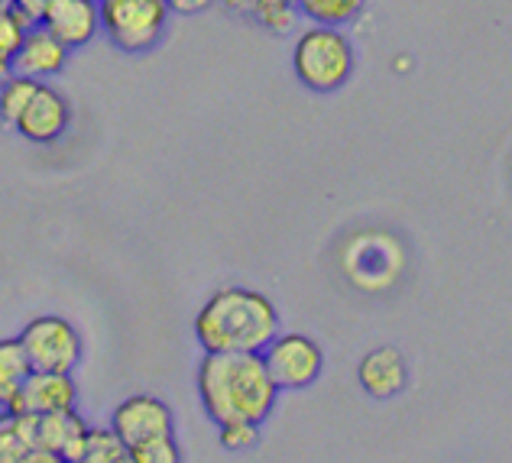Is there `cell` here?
Instances as JSON below:
<instances>
[{
    "instance_id": "cell-1",
    "label": "cell",
    "mask_w": 512,
    "mask_h": 463,
    "mask_svg": "<svg viewBox=\"0 0 512 463\" xmlns=\"http://www.w3.org/2000/svg\"><path fill=\"white\" fill-rule=\"evenodd\" d=\"M195 386L201 408L214 425L224 421L263 425L279 399V389L269 379L260 353H205Z\"/></svg>"
},
{
    "instance_id": "cell-2",
    "label": "cell",
    "mask_w": 512,
    "mask_h": 463,
    "mask_svg": "<svg viewBox=\"0 0 512 463\" xmlns=\"http://www.w3.org/2000/svg\"><path fill=\"white\" fill-rule=\"evenodd\" d=\"M279 334V311L263 292H214L195 315V340L205 353H260Z\"/></svg>"
},
{
    "instance_id": "cell-3",
    "label": "cell",
    "mask_w": 512,
    "mask_h": 463,
    "mask_svg": "<svg viewBox=\"0 0 512 463\" xmlns=\"http://www.w3.org/2000/svg\"><path fill=\"white\" fill-rule=\"evenodd\" d=\"M292 68H295V78H299L308 91L331 94L344 88L350 75H354V46H350V39L341 33V26L312 23L295 39Z\"/></svg>"
},
{
    "instance_id": "cell-4",
    "label": "cell",
    "mask_w": 512,
    "mask_h": 463,
    "mask_svg": "<svg viewBox=\"0 0 512 463\" xmlns=\"http://www.w3.org/2000/svg\"><path fill=\"white\" fill-rule=\"evenodd\" d=\"M101 30L124 52L153 49L166 33V0H98Z\"/></svg>"
},
{
    "instance_id": "cell-5",
    "label": "cell",
    "mask_w": 512,
    "mask_h": 463,
    "mask_svg": "<svg viewBox=\"0 0 512 463\" xmlns=\"http://www.w3.org/2000/svg\"><path fill=\"white\" fill-rule=\"evenodd\" d=\"M20 347L30 360L33 370H52V373H75L85 357V340L72 321L59 315L33 318L17 337Z\"/></svg>"
},
{
    "instance_id": "cell-6",
    "label": "cell",
    "mask_w": 512,
    "mask_h": 463,
    "mask_svg": "<svg viewBox=\"0 0 512 463\" xmlns=\"http://www.w3.org/2000/svg\"><path fill=\"white\" fill-rule=\"evenodd\" d=\"M344 272L357 289L380 292L393 285L402 272V247L396 237L380 234V230H363L350 237L344 247Z\"/></svg>"
},
{
    "instance_id": "cell-7",
    "label": "cell",
    "mask_w": 512,
    "mask_h": 463,
    "mask_svg": "<svg viewBox=\"0 0 512 463\" xmlns=\"http://www.w3.org/2000/svg\"><path fill=\"white\" fill-rule=\"evenodd\" d=\"M263 366L276 389H308L325 370V353L305 334H276L260 350Z\"/></svg>"
},
{
    "instance_id": "cell-8",
    "label": "cell",
    "mask_w": 512,
    "mask_h": 463,
    "mask_svg": "<svg viewBox=\"0 0 512 463\" xmlns=\"http://www.w3.org/2000/svg\"><path fill=\"white\" fill-rule=\"evenodd\" d=\"M72 124V104L69 98L59 91L46 85V81H39L36 94L30 98V104L23 107V114L17 117V124H13V130H17L26 143H36V146H49L62 140V133L69 130Z\"/></svg>"
},
{
    "instance_id": "cell-9",
    "label": "cell",
    "mask_w": 512,
    "mask_h": 463,
    "mask_svg": "<svg viewBox=\"0 0 512 463\" xmlns=\"http://www.w3.org/2000/svg\"><path fill=\"white\" fill-rule=\"evenodd\" d=\"M75 402H78V386L72 373L30 370L7 408L20 415H49V412H62V408H75Z\"/></svg>"
},
{
    "instance_id": "cell-10",
    "label": "cell",
    "mask_w": 512,
    "mask_h": 463,
    "mask_svg": "<svg viewBox=\"0 0 512 463\" xmlns=\"http://www.w3.org/2000/svg\"><path fill=\"white\" fill-rule=\"evenodd\" d=\"M111 428L120 434V441L133 447L140 441L159 438V434H172V412L156 396H130L114 408Z\"/></svg>"
},
{
    "instance_id": "cell-11",
    "label": "cell",
    "mask_w": 512,
    "mask_h": 463,
    "mask_svg": "<svg viewBox=\"0 0 512 463\" xmlns=\"http://www.w3.org/2000/svg\"><path fill=\"white\" fill-rule=\"evenodd\" d=\"M39 23H43L69 52L82 49L101 33L98 0H49V7Z\"/></svg>"
},
{
    "instance_id": "cell-12",
    "label": "cell",
    "mask_w": 512,
    "mask_h": 463,
    "mask_svg": "<svg viewBox=\"0 0 512 463\" xmlns=\"http://www.w3.org/2000/svg\"><path fill=\"white\" fill-rule=\"evenodd\" d=\"M65 62H69V49H65L43 23H33L30 30H26L20 49L10 56L13 72L26 75V78H36V81H46L52 75H59L65 68Z\"/></svg>"
},
{
    "instance_id": "cell-13",
    "label": "cell",
    "mask_w": 512,
    "mask_h": 463,
    "mask_svg": "<svg viewBox=\"0 0 512 463\" xmlns=\"http://www.w3.org/2000/svg\"><path fill=\"white\" fill-rule=\"evenodd\" d=\"M88 425L75 408L36 415V447H46L59 457V463H82Z\"/></svg>"
},
{
    "instance_id": "cell-14",
    "label": "cell",
    "mask_w": 512,
    "mask_h": 463,
    "mask_svg": "<svg viewBox=\"0 0 512 463\" xmlns=\"http://www.w3.org/2000/svg\"><path fill=\"white\" fill-rule=\"evenodd\" d=\"M357 379L370 399H393L409 383V366L396 347H373L370 353H363Z\"/></svg>"
},
{
    "instance_id": "cell-15",
    "label": "cell",
    "mask_w": 512,
    "mask_h": 463,
    "mask_svg": "<svg viewBox=\"0 0 512 463\" xmlns=\"http://www.w3.org/2000/svg\"><path fill=\"white\" fill-rule=\"evenodd\" d=\"M36 447V415H20L4 408L0 415V463H23Z\"/></svg>"
},
{
    "instance_id": "cell-16",
    "label": "cell",
    "mask_w": 512,
    "mask_h": 463,
    "mask_svg": "<svg viewBox=\"0 0 512 463\" xmlns=\"http://www.w3.org/2000/svg\"><path fill=\"white\" fill-rule=\"evenodd\" d=\"M30 370L33 366L26 360L20 340L17 337L0 340V408L10 405V399L17 396V389L23 386V379Z\"/></svg>"
},
{
    "instance_id": "cell-17",
    "label": "cell",
    "mask_w": 512,
    "mask_h": 463,
    "mask_svg": "<svg viewBox=\"0 0 512 463\" xmlns=\"http://www.w3.org/2000/svg\"><path fill=\"white\" fill-rule=\"evenodd\" d=\"M299 13L321 26H347L360 17L367 0H295Z\"/></svg>"
},
{
    "instance_id": "cell-18",
    "label": "cell",
    "mask_w": 512,
    "mask_h": 463,
    "mask_svg": "<svg viewBox=\"0 0 512 463\" xmlns=\"http://www.w3.org/2000/svg\"><path fill=\"white\" fill-rule=\"evenodd\" d=\"M36 88H39L36 78H26V75H17V72H10L4 81H0V124H4V127L17 124V117L23 114V107L30 104Z\"/></svg>"
},
{
    "instance_id": "cell-19",
    "label": "cell",
    "mask_w": 512,
    "mask_h": 463,
    "mask_svg": "<svg viewBox=\"0 0 512 463\" xmlns=\"http://www.w3.org/2000/svg\"><path fill=\"white\" fill-rule=\"evenodd\" d=\"M127 460H130L127 444L120 441V434L111 425H107V428H88L82 463H127Z\"/></svg>"
},
{
    "instance_id": "cell-20",
    "label": "cell",
    "mask_w": 512,
    "mask_h": 463,
    "mask_svg": "<svg viewBox=\"0 0 512 463\" xmlns=\"http://www.w3.org/2000/svg\"><path fill=\"white\" fill-rule=\"evenodd\" d=\"M218 441L227 454H247L260 444V425L256 421H224L218 425Z\"/></svg>"
},
{
    "instance_id": "cell-21",
    "label": "cell",
    "mask_w": 512,
    "mask_h": 463,
    "mask_svg": "<svg viewBox=\"0 0 512 463\" xmlns=\"http://www.w3.org/2000/svg\"><path fill=\"white\" fill-rule=\"evenodd\" d=\"M127 451H130L133 463H179V457H182L172 434H159V438L140 441V444L127 447Z\"/></svg>"
},
{
    "instance_id": "cell-22",
    "label": "cell",
    "mask_w": 512,
    "mask_h": 463,
    "mask_svg": "<svg viewBox=\"0 0 512 463\" xmlns=\"http://www.w3.org/2000/svg\"><path fill=\"white\" fill-rule=\"evenodd\" d=\"M253 17L273 36H286L292 33L295 20H299V10H295V4H256Z\"/></svg>"
},
{
    "instance_id": "cell-23",
    "label": "cell",
    "mask_w": 512,
    "mask_h": 463,
    "mask_svg": "<svg viewBox=\"0 0 512 463\" xmlns=\"http://www.w3.org/2000/svg\"><path fill=\"white\" fill-rule=\"evenodd\" d=\"M30 20L23 17V13L17 7H7V10H0V56H13V52L20 49L23 43V36L26 30H30Z\"/></svg>"
},
{
    "instance_id": "cell-24",
    "label": "cell",
    "mask_w": 512,
    "mask_h": 463,
    "mask_svg": "<svg viewBox=\"0 0 512 463\" xmlns=\"http://www.w3.org/2000/svg\"><path fill=\"white\" fill-rule=\"evenodd\" d=\"M214 0H166L169 13H182V17H195V13H205Z\"/></svg>"
},
{
    "instance_id": "cell-25",
    "label": "cell",
    "mask_w": 512,
    "mask_h": 463,
    "mask_svg": "<svg viewBox=\"0 0 512 463\" xmlns=\"http://www.w3.org/2000/svg\"><path fill=\"white\" fill-rule=\"evenodd\" d=\"M13 7H17L30 23H39V20H43L46 7H49V0H13Z\"/></svg>"
},
{
    "instance_id": "cell-26",
    "label": "cell",
    "mask_w": 512,
    "mask_h": 463,
    "mask_svg": "<svg viewBox=\"0 0 512 463\" xmlns=\"http://www.w3.org/2000/svg\"><path fill=\"white\" fill-rule=\"evenodd\" d=\"M221 7L231 10V13H247V17H253L256 0H221Z\"/></svg>"
},
{
    "instance_id": "cell-27",
    "label": "cell",
    "mask_w": 512,
    "mask_h": 463,
    "mask_svg": "<svg viewBox=\"0 0 512 463\" xmlns=\"http://www.w3.org/2000/svg\"><path fill=\"white\" fill-rule=\"evenodd\" d=\"M13 72V65H10V59L7 56H0V81H4L7 75Z\"/></svg>"
},
{
    "instance_id": "cell-28",
    "label": "cell",
    "mask_w": 512,
    "mask_h": 463,
    "mask_svg": "<svg viewBox=\"0 0 512 463\" xmlns=\"http://www.w3.org/2000/svg\"><path fill=\"white\" fill-rule=\"evenodd\" d=\"M256 4H295V0H256Z\"/></svg>"
},
{
    "instance_id": "cell-29",
    "label": "cell",
    "mask_w": 512,
    "mask_h": 463,
    "mask_svg": "<svg viewBox=\"0 0 512 463\" xmlns=\"http://www.w3.org/2000/svg\"><path fill=\"white\" fill-rule=\"evenodd\" d=\"M7 7H13V0H0V10H7Z\"/></svg>"
}]
</instances>
